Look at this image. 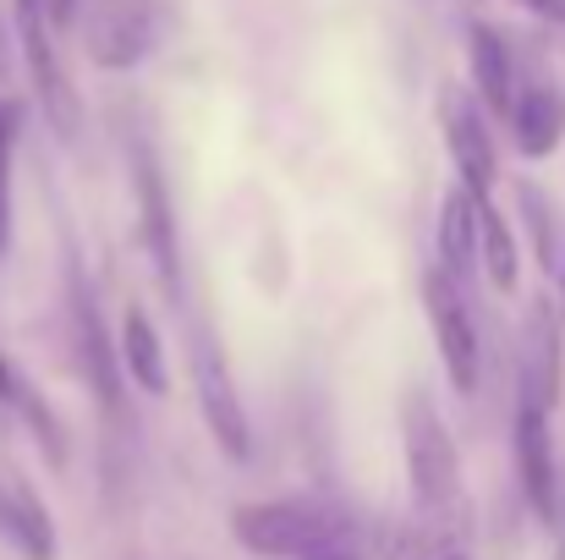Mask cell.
<instances>
[{
    "mask_svg": "<svg viewBox=\"0 0 565 560\" xmlns=\"http://www.w3.org/2000/svg\"><path fill=\"white\" fill-rule=\"evenodd\" d=\"M347 511L319 495H291V500H253L231 511V539L247 556L264 560H302L313 550L347 545Z\"/></svg>",
    "mask_w": 565,
    "mask_h": 560,
    "instance_id": "obj_1",
    "label": "cell"
},
{
    "mask_svg": "<svg viewBox=\"0 0 565 560\" xmlns=\"http://www.w3.org/2000/svg\"><path fill=\"white\" fill-rule=\"evenodd\" d=\"M401 456H406V484H412V500L423 511H439L456 500L461 489V456H456V440L434 406V395L417 384L401 395Z\"/></svg>",
    "mask_w": 565,
    "mask_h": 560,
    "instance_id": "obj_2",
    "label": "cell"
},
{
    "mask_svg": "<svg viewBox=\"0 0 565 560\" xmlns=\"http://www.w3.org/2000/svg\"><path fill=\"white\" fill-rule=\"evenodd\" d=\"M66 319H72V347H77V363H83V379L99 401V418L105 429H132V412H127V395H121V373H116V341L105 330V314L83 281L77 264H66Z\"/></svg>",
    "mask_w": 565,
    "mask_h": 560,
    "instance_id": "obj_3",
    "label": "cell"
},
{
    "mask_svg": "<svg viewBox=\"0 0 565 560\" xmlns=\"http://www.w3.org/2000/svg\"><path fill=\"white\" fill-rule=\"evenodd\" d=\"M11 22H17V44H22V61H28V83L39 94V110L55 127V138L72 144L77 127H83V105H77V88H72V77H66V66L55 55V33L44 28L39 0H11Z\"/></svg>",
    "mask_w": 565,
    "mask_h": 560,
    "instance_id": "obj_4",
    "label": "cell"
},
{
    "mask_svg": "<svg viewBox=\"0 0 565 560\" xmlns=\"http://www.w3.org/2000/svg\"><path fill=\"white\" fill-rule=\"evenodd\" d=\"M166 33V0H88L83 11V44L88 61L105 72L138 66Z\"/></svg>",
    "mask_w": 565,
    "mask_h": 560,
    "instance_id": "obj_5",
    "label": "cell"
},
{
    "mask_svg": "<svg viewBox=\"0 0 565 560\" xmlns=\"http://www.w3.org/2000/svg\"><path fill=\"white\" fill-rule=\"evenodd\" d=\"M192 390H198V412H203V429L214 434L220 456H225V462H247V456H253L247 406H242L231 363H225V352H220V341H214L209 330L192 336Z\"/></svg>",
    "mask_w": 565,
    "mask_h": 560,
    "instance_id": "obj_6",
    "label": "cell"
},
{
    "mask_svg": "<svg viewBox=\"0 0 565 560\" xmlns=\"http://www.w3.org/2000/svg\"><path fill=\"white\" fill-rule=\"evenodd\" d=\"M439 127H445V149H450V160L461 171L456 187L472 192V198H489L494 177H500V155H494V138H489V121H483L478 99L461 83H450L439 94Z\"/></svg>",
    "mask_w": 565,
    "mask_h": 560,
    "instance_id": "obj_7",
    "label": "cell"
},
{
    "mask_svg": "<svg viewBox=\"0 0 565 560\" xmlns=\"http://www.w3.org/2000/svg\"><path fill=\"white\" fill-rule=\"evenodd\" d=\"M423 308H428V325H434V341H439V363L450 373V384L461 395L478 390V325L467 314V297L461 286H450L439 270L423 275Z\"/></svg>",
    "mask_w": 565,
    "mask_h": 560,
    "instance_id": "obj_8",
    "label": "cell"
},
{
    "mask_svg": "<svg viewBox=\"0 0 565 560\" xmlns=\"http://www.w3.org/2000/svg\"><path fill=\"white\" fill-rule=\"evenodd\" d=\"M132 182H138V209H143V242H149V258H154L166 292L182 297V242H177L171 187H166V171H160L154 149H143V144H138V155H132Z\"/></svg>",
    "mask_w": 565,
    "mask_h": 560,
    "instance_id": "obj_9",
    "label": "cell"
},
{
    "mask_svg": "<svg viewBox=\"0 0 565 560\" xmlns=\"http://www.w3.org/2000/svg\"><path fill=\"white\" fill-rule=\"evenodd\" d=\"M511 445H516V473H522V495H527L533 517H539V522H555V506H561V462H555L550 412L516 401Z\"/></svg>",
    "mask_w": 565,
    "mask_h": 560,
    "instance_id": "obj_10",
    "label": "cell"
},
{
    "mask_svg": "<svg viewBox=\"0 0 565 560\" xmlns=\"http://www.w3.org/2000/svg\"><path fill=\"white\" fill-rule=\"evenodd\" d=\"M0 406L33 434V445H39V456L61 473V467H72V440H66V423H61V412L50 406V395L28 379V373L17 369L6 352H0Z\"/></svg>",
    "mask_w": 565,
    "mask_h": 560,
    "instance_id": "obj_11",
    "label": "cell"
},
{
    "mask_svg": "<svg viewBox=\"0 0 565 560\" xmlns=\"http://www.w3.org/2000/svg\"><path fill=\"white\" fill-rule=\"evenodd\" d=\"M561 379H565V341L555 325L550 303H533L527 314V352H522V401L550 412L561 401Z\"/></svg>",
    "mask_w": 565,
    "mask_h": 560,
    "instance_id": "obj_12",
    "label": "cell"
},
{
    "mask_svg": "<svg viewBox=\"0 0 565 560\" xmlns=\"http://www.w3.org/2000/svg\"><path fill=\"white\" fill-rule=\"evenodd\" d=\"M0 539H11L22 560H55V522L33 484H22L11 467H0Z\"/></svg>",
    "mask_w": 565,
    "mask_h": 560,
    "instance_id": "obj_13",
    "label": "cell"
},
{
    "mask_svg": "<svg viewBox=\"0 0 565 560\" xmlns=\"http://www.w3.org/2000/svg\"><path fill=\"white\" fill-rule=\"evenodd\" d=\"M467 55H472V88H478V105L489 116H511V99H516V77H511V44L489 28V22H472L467 28Z\"/></svg>",
    "mask_w": 565,
    "mask_h": 560,
    "instance_id": "obj_14",
    "label": "cell"
},
{
    "mask_svg": "<svg viewBox=\"0 0 565 560\" xmlns=\"http://www.w3.org/2000/svg\"><path fill=\"white\" fill-rule=\"evenodd\" d=\"M511 138H516V149L527 155V160H544V155H555L565 138V99L555 88H522L516 99H511Z\"/></svg>",
    "mask_w": 565,
    "mask_h": 560,
    "instance_id": "obj_15",
    "label": "cell"
},
{
    "mask_svg": "<svg viewBox=\"0 0 565 560\" xmlns=\"http://www.w3.org/2000/svg\"><path fill=\"white\" fill-rule=\"evenodd\" d=\"M472 258H478V198L450 187L439 203V275L450 286H461Z\"/></svg>",
    "mask_w": 565,
    "mask_h": 560,
    "instance_id": "obj_16",
    "label": "cell"
},
{
    "mask_svg": "<svg viewBox=\"0 0 565 560\" xmlns=\"http://www.w3.org/2000/svg\"><path fill=\"white\" fill-rule=\"evenodd\" d=\"M116 352H121L127 373L138 379V390H149V395H166V390H171V369H166V347H160V330L149 325V314H143V308H127Z\"/></svg>",
    "mask_w": 565,
    "mask_h": 560,
    "instance_id": "obj_17",
    "label": "cell"
},
{
    "mask_svg": "<svg viewBox=\"0 0 565 560\" xmlns=\"http://www.w3.org/2000/svg\"><path fill=\"white\" fill-rule=\"evenodd\" d=\"M478 258L494 292H516V231L489 198H478Z\"/></svg>",
    "mask_w": 565,
    "mask_h": 560,
    "instance_id": "obj_18",
    "label": "cell"
},
{
    "mask_svg": "<svg viewBox=\"0 0 565 560\" xmlns=\"http://www.w3.org/2000/svg\"><path fill=\"white\" fill-rule=\"evenodd\" d=\"M516 203H522V214H527V231H533V247H539V264H544V275H555L565 258H561V242H555V209H550L544 187L516 182Z\"/></svg>",
    "mask_w": 565,
    "mask_h": 560,
    "instance_id": "obj_19",
    "label": "cell"
},
{
    "mask_svg": "<svg viewBox=\"0 0 565 560\" xmlns=\"http://www.w3.org/2000/svg\"><path fill=\"white\" fill-rule=\"evenodd\" d=\"M17 121L22 110L0 99V253L11 247V155H17Z\"/></svg>",
    "mask_w": 565,
    "mask_h": 560,
    "instance_id": "obj_20",
    "label": "cell"
},
{
    "mask_svg": "<svg viewBox=\"0 0 565 560\" xmlns=\"http://www.w3.org/2000/svg\"><path fill=\"white\" fill-rule=\"evenodd\" d=\"M39 11L50 33H72V22L83 17V0H39Z\"/></svg>",
    "mask_w": 565,
    "mask_h": 560,
    "instance_id": "obj_21",
    "label": "cell"
},
{
    "mask_svg": "<svg viewBox=\"0 0 565 560\" xmlns=\"http://www.w3.org/2000/svg\"><path fill=\"white\" fill-rule=\"evenodd\" d=\"M511 6H522V11L539 17V22H561L565 17V0H511Z\"/></svg>",
    "mask_w": 565,
    "mask_h": 560,
    "instance_id": "obj_22",
    "label": "cell"
},
{
    "mask_svg": "<svg viewBox=\"0 0 565 560\" xmlns=\"http://www.w3.org/2000/svg\"><path fill=\"white\" fill-rule=\"evenodd\" d=\"M302 560H363V550L358 545H330V550H313V556H302Z\"/></svg>",
    "mask_w": 565,
    "mask_h": 560,
    "instance_id": "obj_23",
    "label": "cell"
},
{
    "mask_svg": "<svg viewBox=\"0 0 565 560\" xmlns=\"http://www.w3.org/2000/svg\"><path fill=\"white\" fill-rule=\"evenodd\" d=\"M550 528H555V556L550 560H565V484H561V506H555V522Z\"/></svg>",
    "mask_w": 565,
    "mask_h": 560,
    "instance_id": "obj_24",
    "label": "cell"
},
{
    "mask_svg": "<svg viewBox=\"0 0 565 560\" xmlns=\"http://www.w3.org/2000/svg\"><path fill=\"white\" fill-rule=\"evenodd\" d=\"M11 72V50H6V17H0V77Z\"/></svg>",
    "mask_w": 565,
    "mask_h": 560,
    "instance_id": "obj_25",
    "label": "cell"
},
{
    "mask_svg": "<svg viewBox=\"0 0 565 560\" xmlns=\"http://www.w3.org/2000/svg\"><path fill=\"white\" fill-rule=\"evenodd\" d=\"M445 560H467V556H445Z\"/></svg>",
    "mask_w": 565,
    "mask_h": 560,
    "instance_id": "obj_26",
    "label": "cell"
}]
</instances>
